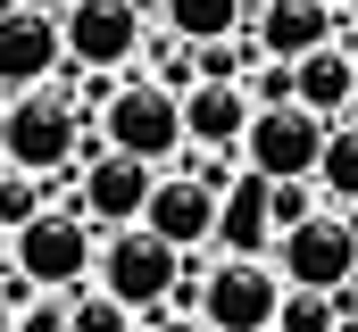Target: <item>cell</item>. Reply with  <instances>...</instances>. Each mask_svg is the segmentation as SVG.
<instances>
[{
	"label": "cell",
	"instance_id": "21",
	"mask_svg": "<svg viewBox=\"0 0 358 332\" xmlns=\"http://www.w3.org/2000/svg\"><path fill=\"white\" fill-rule=\"evenodd\" d=\"M250 108H300V75L267 59V67H250Z\"/></svg>",
	"mask_w": 358,
	"mask_h": 332
},
{
	"label": "cell",
	"instance_id": "10",
	"mask_svg": "<svg viewBox=\"0 0 358 332\" xmlns=\"http://www.w3.org/2000/svg\"><path fill=\"white\" fill-rule=\"evenodd\" d=\"M50 75H76L67 67V33H59V17H8L0 25V91L8 100H25V91H50Z\"/></svg>",
	"mask_w": 358,
	"mask_h": 332
},
{
	"label": "cell",
	"instance_id": "4",
	"mask_svg": "<svg viewBox=\"0 0 358 332\" xmlns=\"http://www.w3.org/2000/svg\"><path fill=\"white\" fill-rule=\"evenodd\" d=\"M8 266L34 274L42 291H76L84 274H100V225H92L84 208H50V216H34L8 241Z\"/></svg>",
	"mask_w": 358,
	"mask_h": 332
},
{
	"label": "cell",
	"instance_id": "24",
	"mask_svg": "<svg viewBox=\"0 0 358 332\" xmlns=\"http://www.w3.org/2000/svg\"><path fill=\"white\" fill-rule=\"evenodd\" d=\"M25 8H34V17H67L76 0H25Z\"/></svg>",
	"mask_w": 358,
	"mask_h": 332
},
{
	"label": "cell",
	"instance_id": "12",
	"mask_svg": "<svg viewBox=\"0 0 358 332\" xmlns=\"http://www.w3.org/2000/svg\"><path fill=\"white\" fill-rule=\"evenodd\" d=\"M334 33H342V8H325V0H267V8L250 17V42H259L267 59H283V67L334 50Z\"/></svg>",
	"mask_w": 358,
	"mask_h": 332
},
{
	"label": "cell",
	"instance_id": "28",
	"mask_svg": "<svg viewBox=\"0 0 358 332\" xmlns=\"http://www.w3.org/2000/svg\"><path fill=\"white\" fill-rule=\"evenodd\" d=\"M342 332H358V316H342Z\"/></svg>",
	"mask_w": 358,
	"mask_h": 332
},
{
	"label": "cell",
	"instance_id": "2",
	"mask_svg": "<svg viewBox=\"0 0 358 332\" xmlns=\"http://www.w3.org/2000/svg\"><path fill=\"white\" fill-rule=\"evenodd\" d=\"M117 308H176L183 291V249L159 241L150 225H125V233H100V274H92Z\"/></svg>",
	"mask_w": 358,
	"mask_h": 332
},
{
	"label": "cell",
	"instance_id": "14",
	"mask_svg": "<svg viewBox=\"0 0 358 332\" xmlns=\"http://www.w3.org/2000/svg\"><path fill=\"white\" fill-rule=\"evenodd\" d=\"M275 183L242 166V183L225 191V216H217V249L225 257H275Z\"/></svg>",
	"mask_w": 358,
	"mask_h": 332
},
{
	"label": "cell",
	"instance_id": "26",
	"mask_svg": "<svg viewBox=\"0 0 358 332\" xmlns=\"http://www.w3.org/2000/svg\"><path fill=\"white\" fill-rule=\"evenodd\" d=\"M8 17H25V0H0V25H8Z\"/></svg>",
	"mask_w": 358,
	"mask_h": 332
},
{
	"label": "cell",
	"instance_id": "31",
	"mask_svg": "<svg viewBox=\"0 0 358 332\" xmlns=\"http://www.w3.org/2000/svg\"><path fill=\"white\" fill-rule=\"evenodd\" d=\"M350 17H358V0H350Z\"/></svg>",
	"mask_w": 358,
	"mask_h": 332
},
{
	"label": "cell",
	"instance_id": "9",
	"mask_svg": "<svg viewBox=\"0 0 358 332\" xmlns=\"http://www.w3.org/2000/svg\"><path fill=\"white\" fill-rule=\"evenodd\" d=\"M150 191H159V166H142V158H92L84 166V183H76V199L67 208H84L100 233H125V225H142L150 216Z\"/></svg>",
	"mask_w": 358,
	"mask_h": 332
},
{
	"label": "cell",
	"instance_id": "5",
	"mask_svg": "<svg viewBox=\"0 0 358 332\" xmlns=\"http://www.w3.org/2000/svg\"><path fill=\"white\" fill-rule=\"evenodd\" d=\"M283 291L292 282L275 274V257H225V266L200 274V324L208 332H275Z\"/></svg>",
	"mask_w": 358,
	"mask_h": 332
},
{
	"label": "cell",
	"instance_id": "27",
	"mask_svg": "<svg viewBox=\"0 0 358 332\" xmlns=\"http://www.w3.org/2000/svg\"><path fill=\"white\" fill-rule=\"evenodd\" d=\"M8 324H17V316H8V299H0V332H8Z\"/></svg>",
	"mask_w": 358,
	"mask_h": 332
},
{
	"label": "cell",
	"instance_id": "19",
	"mask_svg": "<svg viewBox=\"0 0 358 332\" xmlns=\"http://www.w3.org/2000/svg\"><path fill=\"white\" fill-rule=\"evenodd\" d=\"M275 332H342V299H325V291H283Z\"/></svg>",
	"mask_w": 358,
	"mask_h": 332
},
{
	"label": "cell",
	"instance_id": "11",
	"mask_svg": "<svg viewBox=\"0 0 358 332\" xmlns=\"http://www.w3.org/2000/svg\"><path fill=\"white\" fill-rule=\"evenodd\" d=\"M217 216H225V191L217 183H200V174H159V191H150V233L159 241H176V249H208L217 241Z\"/></svg>",
	"mask_w": 358,
	"mask_h": 332
},
{
	"label": "cell",
	"instance_id": "1",
	"mask_svg": "<svg viewBox=\"0 0 358 332\" xmlns=\"http://www.w3.org/2000/svg\"><path fill=\"white\" fill-rule=\"evenodd\" d=\"M100 142H108L117 158H142V166H159V174H176L183 150H192V142H183V100L159 75H125L117 100L100 108Z\"/></svg>",
	"mask_w": 358,
	"mask_h": 332
},
{
	"label": "cell",
	"instance_id": "20",
	"mask_svg": "<svg viewBox=\"0 0 358 332\" xmlns=\"http://www.w3.org/2000/svg\"><path fill=\"white\" fill-rule=\"evenodd\" d=\"M67 332H134V308H117L108 291H84L67 308Z\"/></svg>",
	"mask_w": 358,
	"mask_h": 332
},
{
	"label": "cell",
	"instance_id": "22",
	"mask_svg": "<svg viewBox=\"0 0 358 332\" xmlns=\"http://www.w3.org/2000/svg\"><path fill=\"white\" fill-rule=\"evenodd\" d=\"M275 241H283V233H300V225H308V216H325V208H317V183H275Z\"/></svg>",
	"mask_w": 358,
	"mask_h": 332
},
{
	"label": "cell",
	"instance_id": "29",
	"mask_svg": "<svg viewBox=\"0 0 358 332\" xmlns=\"http://www.w3.org/2000/svg\"><path fill=\"white\" fill-rule=\"evenodd\" d=\"M259 8H267V0H250V17H259Z\"/></svg>",
	"mask_w": 358,
	"mask_h": 332
},
{
	"label": "cell",
	"instance_id": "15",
	"mask_svg": "<svg viewBox=\"0 0 358 332\" xmlns=\"http://www.w3.org/2000/svg\"><path fill=\"white\" fill-rule=\"evenodd\" d=\"M292 75H300V108H317L325 125H342V116H350V100H358V42H334V50L300 59Z\"/></svg>",
	"mask_w": 358,
	"mask_h": 332
},
{
	"label": "cell",
	"instance_id": "17",
	"mask_svg": "<svg viewBox=\"0 0 358 332\" xmlns=\"http://www.w3.org/2000/svg\"><path fill=\"white\" fill-rule=\"evenodd\" d=\"M317 191L325 199H358V125L342 116L334 133H325V166H317Z\"/></svg>",
	"mask_w": 358,
	"mask_h": 332
},
{
	"label": "cell",
	"instance_id": "13",
	"mask_svg": "<svg viewBox=\"0 0 358 332\" xmlns=\"http://www.w3.org/2000/svg\"><path fill=\"white\" fill-rule=\"evenodd\" d=\"M250 83H192L183 91V142L192 150H234L242 158V142H250Z\"/></svg>",
	"mask_w": 358,
	"mask_h": 332
},
{
	"label": "cell",
	"instance_id": "3",
	"mask_svg": "<svg viewBox=\"0 0 358 332\" xmlns=\"http://www.w3.org/2000/svg\"><path fill=\"white\" fill-rule=\"evenodd\" d=\"M84 116H76V100L67 91H25V100H8V166L17 174H34V183H59L67 166H84Z\"/></svg>",
	"mask_w": 358,
	"mask_h": 332
},
{
	"label": "cell",
	"instance_id": "23",
	"mask_svg": "<svg viewBox=\"0 0 358 332\" xmlns=\"http://www.w3.org/2000/svg\"><path fill=\"white\" fill-rule=\"evenodd\" d=\"M150 332H208V324H200V316H159Z\"/></svg>",
	"mask_w": 358,
	"mask_h": 332
},
{
	"label": "cell",
	"instance_id": "7",
	"mask_svg": "<svg viewBox=\"0 0 358 332\" xmlns=\"http://www.w3.org/2000/svg\"><path fill=\"white\" fill-rule=\"evenodd\" d=\"M275 274L292 282V291H325V299H342L358 282V225L350 216H308L300 233H283L275 241Z\"/></svg>",
	"mask_w": 358,
	"mask_h": 332
},
{
	"label": "cell",
	"instance_id": "16",
	"mask_svg": "<svg viewBox=\"0 0 358 332\" xmlns=\"http://www.w3.org/2000/svg\"><path fill=\"white\" fill-rule=\"evenodd\" d=\"M159 17H167V33H176V42H192V50L250 33V0H159Z\"/></svg>",
	"mask_w": 358,
	"mask_h": 332
},
{
	"label": "cell",
	"instance_id": "6",
	"mask_svg": "<svg viewBox=\"0 0 358 332\" xmlns=\"http://www.w3.org/2000/svg\"><path fill=\"white\" fill-rule=\"evenodd\" d=\"M142 17H150V0H76V8L59 17L67 67H76V75H117V67H134L142 42H150Z\"/></svg>",
	"mask_w": 358,
	"mask_h": 332
},
{
	"label": "cell",
	"instance_id": "18",
	"mask_svg": "<svg viewBox=\"0 0 358 332\" xmlns=\"http://www.w3.org/2000/svg\"><path fill=\"white\" fill-rule=\"evenodd\" d=\"M42 199H50V183H34V174H17V166H0V233H8V241H17V233H25L34 216H50Z\"/></svg>",
	"mask_w": 358,
	"mask_h": 332
},
{
	"label": "cell",
	"instance_id": "25",
	"mask_svg": "<svg viewBox=\"0 0 358 332\" xmlns=\"http://www.w3.org/2000/svg\"><path fill=\"white\" fill-rule=\"evenodd\" d=\"M0 166H8V100H0Z\"/></svg>",
	"mask_w": 358,
	"mask_h": 332
},
{
	"label": "cell",
	"instance_id": "8",
	"mask_svg": "<svg viewBox=\"0 0 358 332\" xmlns=\"http://www.w3.org/2000/svg\"><path fill=\"white\" fill-rule=\"evenodd\" d=\"M325 116L317 108H259L250 116V142H242V166L267 174V183H317L325 166Z\"/></svg>",
	"mask_w": 358,
	"mask_h": 332
},
{
	"label": "cell",
	"instance_id": "30",
	"mask_svg": "<svg viewBox=\"0 0 358 332\" xmlns=\"http://www.w3.org/2000/svg\"><path fill=\"white\" fill-rule=\"evenodd\" d=\"M325 8H350V0H325Z\"/></svg>",
	"mask_w": 358,
	"mask_h": 332
}]
</instances>
